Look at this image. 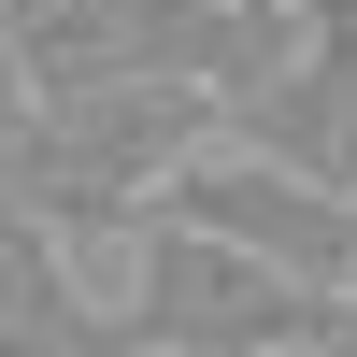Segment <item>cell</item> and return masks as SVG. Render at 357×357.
<instances>
[{
	"label": "cell",
	"instance_id": "obj_1",
	"mask_svg": "<svg viewBox=\"0 0 357 357\" xmlns=\"http://www.w3.org/2000/svg\"><path fill=\"white\" fill-rule=\"evenodd\" d=\"M329 286H301L286 257L229 243V229L143 215L129 229V301H114V357H314Z\"/></svg>",
	"mask_w": 357,
	"mask_h": 357
},
{
	"label": "cell",
	"instance_id": "obj_2",
	"mask_svg": "<svg viewBox=\"0 0 357 357\" xmlns=\"http://www.w3.org/2000/svg\"><path fill=\"white\" fill-rule=\"evenodd\" d=\"M29 86L86 100V86H243L286 43V0H0Z\"/></svg>",
	"mask_w": 357,
	"mask_h": 357
},
{
	"label": "cell",
	"instance_id": "obj_3",
	"mask_svg": "<svg viewBox=\"0 0 357 357\" xmlns=\"http://www.w3.org/2000/svg\"><path fill=\"white\" fill-rule=\"evenodd\" d=\"M158 215H186V229H229V243H257V257H286L301 286H343L357 272V200L343 186H314L301 158H272V143H200L186 172H172V200Z\"/></svg>",
	"mask_w": 357,
	"mask_h": 357
},
{
	"label": "cell",
	"instance_id": "obj_4",
	"mask_svg": "<svg viewBox=\"0 0 357 357\" xmlns=\"http://www.w3.org/2000/svg\"><path fill=\"white\" fill-rule=\"evenodd\" d=\"M229 129L357 200V29H286V43L229 86Z\"/></svg>",
	"mask_w": 357,
	"mask_h": 357
},
{
	"label": "cell",
	"instance_id": "obj_5",
	"mask_svg": "<svg viewBox=\"0 0 357 357\" xmlns=\"http://www.w3.org/2000/svg\"><path fill=\"white\" fill-rule=\"evenodd\" d=\"M0 357H114V314L72 286V229L0 200Z\"/></svg>",
	"mask_w": 357,
	"mask_h": 357
},
{
	"label": "cell",
	"instance_id": "obj_6",
	"mask_svg": "<svg viewBox=\"0 0 357 357\" xmlns=\"http://www.w3.org/2000/svg\"><path fill=\"white\" fill-rule=\"evenodd\" d=\"M314 357H357V272L329 286V329H314Z\"/></svg>",
	"mask_w": 357,
	"mask_h": 357
},
{
	"label": "cell",
	"instance_id": "obj_7",
	"mask_svg": "<svg viewBox=\"0 0 357 357\" xmlns=\"http://www.w3.org/2000/svg\"><path fill=\"white\" fill-rule=\"evenodd\" d=\"M286 15H301V29H357V0H286Z\"/></svg>",
	"mask_w": 357,
	"mask_h": 357
}]
</instances>
